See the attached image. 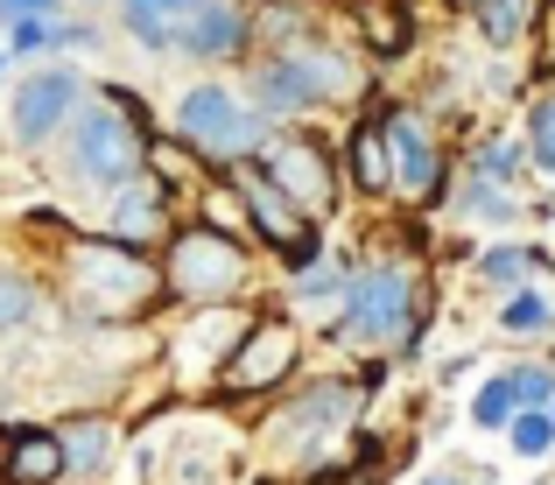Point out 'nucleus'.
<instances>
[{"instance_id":"32","label":"nucleus","mask_w":555,"mask_h":485,"mask_svg":"<svg viewBox=\"0 0 555 485\" xmlns=\"http://www.w3.org/2000/svg\"><path fill=\"white\" fill-rule=\"evenodd\" d=\"M0 78H8V50H0Z\"/></svg>"},{"instance_id":"11","label":"nucleus","mask_w":555,"mask_h":485,"mask_svg":"<svg viewBox=\"0 0 555 485\" xmlns=\"http://www.w3.org/2000/svg\"><path fill=\"white\" fill-rule=\"evenodd\" d=\"M310 106H324V92H317V78L302 71V56L296 50H282V56H268V64L254 71V113H310Z\"/></svg>"},{"instance_id":"1","label":"nucleus","mask_w":555,"mask_h":485,"mask_svg":"<svg viewBox=\"0 0 555 485\" xmlns=\"http://www.w3.org/2000/svg\"><path fill=\"white\" fill-rule=\"evenodd\" d=\"M64 162H70V176H85V183H99V190L134 183L141 162H149L141 99L120 92V85H106V92H99V106L70 113V120H64Z\"/></svg>"},{"instance_id":"20","label":"nucleus","mask_w":555,"mask_h":485,"mask_svg":"<svg viewBox=\"0 0 555 485\" xmlns=\"http://www.w3.org/2000/svg\"><path fill=\"white\" fill-rule=\"evenodd\" d=\"M36 323V282L14 268H0V337L8 331H28Z\"/></svg>"},{"instance_id":"23","label":"nucleus","mask_w":555,"mask_h":485,"mask_svg":"<svg viewBox=\"0 0 555 485\" xmlns=\"http://www.w3.org/2000/svg\"><path fill=\"white\" fill-rule=\"evenodd\" d=\"M528 155H534V169L555 176V92L534 99V113H528Z\"/></svg>"},{"instance_id":"3","label":"nucleus","mask_w":555,"mask_h":485,"mask_svg":"<svg viewBox=\"0 0 555 485\" xmlns=\"http://www.w3.org/2000/svg\"><path fill=\"white\" fill-rule=\"evenodd\" d=\"M64 282H70V296H78L85 310L120 317V310H141V303H155L163 275L141 260V246H120V240H78V246L64 254Z\"/></svg>"},{"instance_id":"8","label":"nucleus","mask_w":555,"mask_h":485,"mask_svg":"<svg viewBox=\"0 0 555 485\" xmlns=\"http://www.w3.org/2000/svg\"><path fill=\"white\" fill-rule=\"evenodd\" d=\"M296 323H282V317H260L254 331L240 337V345L225 352V366H218V380H225V394H260V387H274V380H288L296 373Z\"/></svg>"},{"instance_id":"5","label":"nucleus","mask_w":555,"mask_h":485,"mask_svg":"<svg viewBox=\"0 0 555 485\" xmlns=\"http://www.w3.org/2000/svg\"><path fill=\"white\" fill-rule=\"evenodd\" d=\"M240 246L225 240V232H211V226H190L177 232V246H169V268H163V282L177 289L183 303H197V310H218V303L240 289Z\"/></svg>"},{"instance_id":"34","label":"nucleus","mask_w":555,"mask_h":485,"mask_svg":"<svg viewBox=\"0 0 555 485\" xmlns=\"http://www.w3.org/2000/svg\"><path fill=\"white\" fill-rule=\"evenodd\" d=\"M548 422H555V401H548Z\"/></svg>"},{"instance_id":"17","label":"nucleus","mask_w":555,"mask_h":485,"mask_svg":"<svg viewBox=\"0 0 555 485\" xmlns=\"http://www.w3.org/2000/svg\"><path fill=\"white\" fill-rule=\"evenodd\" d=\"M472 22L492 50H514L528 36V0H472Z\"/></svg>"},{"instance_id":"6","label":"nucleus","mask_w":555,"mask_h":485,"mask_svg":"<svg viewBox=\"0 0 555 485\" xmlns=\"http://www.w3.org/2000/svg\"><path fill=\"white\" fill-rule=\"evenodd\" d=\"M260 176H268L302 218H324L331 197H338V169H331V149L317 135H268V149H260Z\"/></svg>"},{"instance_id":"13","label":"nucleus","mask_w":555,"mask_h":485,"mask_svg":"<svg viewBox=\"0 0 555 485\" xmlns=\"http://www.w3.org/2000/svg\"><path fill=\"white\" fill-rule=\"evenodd\" d=\"M106 226H113V240H120V246L149 240V232L163 226V183H149V176H134V183L106 190Z\"/></svg>"},{"instance_id":"18","label":"nucleus","mask_w":555,"mask_h":485,"mask_svg":"<svg viewBox=\"0 0 555 485\" xmlns=\"http://www.w3.org/2000/svg\"><path fill=\"white\" fill-rule=\"evenodd\" d=\"M352 176H359V190H393V162H387V127L366 120L352 135Z\"/></svg>"},{"instance_id":"19","label":"nucleus","mask_w":555,"mask_h":485,"mask_svg":"<svg viewBox=\"0 0 555 485\" xmlns=\"http://www.w3.org/2000/svg\"><path fill=\"white\" fill-rule=\"evenodd\" d=\"M514 416H520L514 373H492L486 387H478V401H472V422H478V430H514Z\"/></svg>"},{"instance_id":"14","label":"nucleus","mask_w":555,"mask_h":485,"mask_svg":"<svg viewBox=\"0 0 555 485\" xmlns=\"http://www.w3.org/2000/svg\"><path fill=\"white\" fill-rule=\"evenodd\" d=\"M56 444H64V472L92 478V472H106V458H113V422L106 416H78V422L56 430Z\"/></svg>"},{"instance_id":"16","label":"nucleus","mask_w":555,"mask_h":485,"mask_svg":"<svg viewBox=\"0 0 555 485\" xmlns=\"http://www.w3.org/2000/svg\"><path fill=\"white\" fill-rule=\"evenodd\" d=\"M99 28L85 22H64V14H50V22H28V28H8V56H36V50H92Z\"/></svg>"},{"instance_id":"4","label":"nucleus","mask_w":555,"mask_h":485,"mask_svg":"<svg viewBox=\"0 0 555 485\" xmlns=\"http://www.w3.org/2000/svg\"><path fill=\"white\" fill-rule=\"evenodd\" d=\"M78 99H85V71L70 64V56L36 64L8 99V135L22 141V149H42L50 135H64V120L78 113Z\"/></svg>"},{"instance_id":"12","label":"nucleus","mask_w":555,"mask_h":485,"mask_svg":"<svg viewBox=\"0 0 555 485\" xmlns=\"http://www.w3.org/2000/svg\"><path fill=\"white\" fill-rule=\"evenodd\" d=\"M387 162H393V190H408V197H422V190H436V149H429V135H422V120L415 113H387Z\"/></svg>"},{"instance_id":"28","label":"nucleus","mask_w":555,"mask_h":485,"mask_svg":"<svg viewBox=\"0 0 555 485\" xmlns=\"http://www.w3.org/2000/svg\"><path fill=\"white\" fill-rule=\"evenodd\" d=\"M520 268H528V254H520V246H492V254H486V275H492V282H514Z\"/></svg>"},{"instance_id":"9","label":"nucleus","mask_w":555,"mask_h":485,"mask_svg":"<svg viewBox=\"0 0 555 485\" xmlns=\"http://www.w3.org/2000/svg\"><path fill=\"white\" fill-rule=\"evenodd\" d=\"M240 204H246V212H254V232H260V240H268L274 254L288 260V268H310V260H317L310 218H302L296 204H288V197H282V190H274V183H268V176H260V169H254V176H246V183H240Z\"/></svg>"},{"instance_id":"29","label":"nucleus","mask_w":555,"mask_h":485,"mask_svg":"<svg viewBox=\"0 0 555 485\" xmlns=\"http://www.w3.org/2000/svg\"><path fill=\"white\" fill-rule=\"evenodd\" d=\"M486 169H492V176H514V169H520V149H506V141H492V149L478 155V176H486Z\"/></svg>"},{"instance_id":"7","label":"nucleus","mask_w":555,"mask_h":485,"mask_svg":"<svg viewBox=\"0 0 555 485\" xmlns=\"http://www.w3.org/2000/svg\"><path fill=\"white\" fill-rule=\"evenodd\" d=\"M408 275L401 268H366V275H352L345 282V323L338 331L345 337H359V345H387V337H401V323H408Z\"/></svg>"},{"instance_id":"21","label":"nucleus","mask_w":555,"mask_h":485,"mask_svg":"<svg viewBox=\"0 0 555 485\" xmlns=\"http://www.w3.org/2000/svg\"><path fill=\"white\" fill-rule=\"evenodd\" d=\"M548 317H555V303L542 296V289H514V296H506V310H500V331L528 337V331H548Z\"/></svg>"},{"instance_id":"27","label":"nucleus","mask_w":555,"mask_h":485,"mask_svg":"<svg viewBox=\"0 0 555 485\" xmlns=\"http://www.w3.org/2000/svg\"><path fill=\"white\" fill-rule=\"evenodd\" d=\"M500 190H506V183H486V176H478V183H472V212H478V218H514V204H506Z\"/></svg>"},{"instance_id":"26","label":"nucleus","mask_w":555,"mask_h":485,"mask_svg":"<svg viewBox=\"0 0 555 485\" xmlns=\"http://www.w3.org/2000/svg\"><path fill=\"white\" fill-rule=\"evenodd\" d=\"M56 0H0V22L8 28H28V22H50Z\"/></svg>"},{"instance_id":"25","label":"nucleus","mask_w":555,"mask_h":485,"mask_svg":"<svg viewBox=\"0 0 555 485\" xmlns=\"http://www.w3.org/2000/svg\"><path fill=\"white\" fill-rule=\"evenodd\" d=\"M514 387H520V408H548L555 401V373H542V366H520Z\"/></svg>"},{"instance_id":"22","label":"nucleus","mask_w":555,"mask_h":485,"mask_svg":"<svg viewBox=\"0 0 555 485\" xmlns=\"http://www.w3.org/2000/svg\"><path fill=\"white\" fill-rule=\"evenodd\" d=\"M514 450H520V458H548V450H555L548 408H520V416H514Z\"/></svg>"},{"instance_id":"24","label":"nucleus","mask_w":555,"mask_h":485,"mask_svg":"<svg viewBox=\"0 0 555 485\" xmlns=\"http://www.w3.org/2000/svg\"><path fill=\"white\" fill-rule=\"evenodd\" d=\"M127 36L141 42V50H177V22H163V14H141V8H120Z\"/></svg>"},{"instance_id":"15","label":"nucleus","mask_w":555,"mask_h":485,"mask_svg":"<svg viewBox=\"0 0 555 485\" xmlns=\"http://www.w3.org/2000/svg\"><path fill=\"white\" fill-rule=\"evenodd\" d=\"M8 478L14 485H50V478H64V444H56L50 430H22L8 444Z\"/></svg>"},{"instance_id":"10","label":"nucleus","mask_w":555,"mask_h":485,"mask_svg":"<svg viewBox=\"0 0 555 485\" xmlns=\"http://www.w3.org/2000/svg\"><path fill=\"white\" fill-rule=\"evenodd\" d=\"M246 36H254V14L232 8V0H204V8H190L177 22V50L197 56V64H225V56H240Z\"/></svg>"},{"instance_id":"31","label":"nucleus","mask_w":555,"mask_h":485,"mask_svg":"<svg viewBox=\"0 0 555 485\" xmlns=\"http://www.w3.org/2000/svg\"><path fill=\"white\" fill-rule=\"evenodd\" d=\"M422 485H457V478H443V472H436V478H422Z\"/></svg>"},{"instance_id":"30","label":"nucleus","mask_w":555,"mask_h":485,"mask_svg":"<svg viewBox=\"0 0 555 485\" xmlns=\"http://www.w3.org/2000/svg\"><path fill=\"white\" fill-rule=\"evenodd\" d=\"M120 8H141V14H163V22H183V0H120Z\"/></svg>"},{"instance_id":"33","label":"nucleus","mask_w":555,"mask_h":485,"mask_svg":"<svg viewBox=\"0 0 555 485\" xmlns=\"http://www.w3.org/2000/svg\"><path fill=\"white\" fill-rule=\"evenodd\" d=\"M183 8H204V0H183Z\"/></svg>"},{"instance_id":"2","label":"nucleus","mask_w":555,"mask_h":485,"mask_svg":"<svg viewBox=\"0 0 555 485\" xmlns=\"http://www.w3.org/2000/svg\"><path fill=\"white\" fill-rule=\"evenodd\" d=\"M177 141L211 162H254L268 149V113H254V99H240L232 85L204 78L177 99Z\"/></svg>"}]
</instances>
